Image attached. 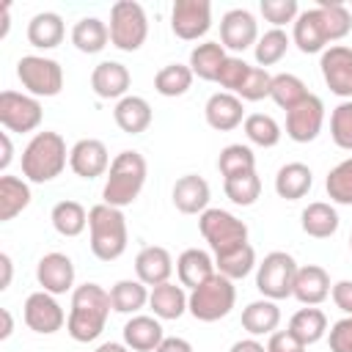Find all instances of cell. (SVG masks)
Returning a JSON list of instances; mask_svg holds the SVG:
<instances>
[{
    "mask_svg": "<svg viewBox=\"0 0 352 352\" xmlns=\"http://www.w3.org/2000/svg\"><path fill=\"white\" fill-rule=\"evenodd\" d=\"M110 292L102 289L99 283H80L72 292V305H69V319H66V333L77 344L96 341L107 324L110 316Z\"/></svg>",
    "mask_w": 352,
    "mask_h": 352,
    "instance_id": "cell-1",
    "label": "cell"
},
{
    "mask_svg": "<svg viewBox=\"0 0 352 352\" xmlns=\"http://www.w3.org/2000/svg\"><path fill=\"white\" fill-rule=\"evenodd\" d=\"M69 151L72 148H66V140L60 132H52V129L36 132L22 148V176L30 184L52 182L55 176L63 173L69 162Z\"/></svg>",
    "mask_w": 352,
    "mask_h": 352,
    "instance_id": "cell-2",
    "label": "cell"
},
{
    "mask_svg": "<svg viewBox=\"0 0 352 352\" xmlns=\"http://www.w3.org/2000/svg\"><path fill=\"white\" fill-rule=\"evenodd\" d=\"M146 176H148V165H146V157L140 151H118L110 162V170H107V179H104V190H102V204H110V206H129L138 201L143 184H146Z\"/></svg>",
    "mask_w": 352,
    "mask_h": 352,
    "instance_id": "cell-3",
    "label": "cell"
},
{
    "mask_svg": "<svg viewBox=\"0 0 352 352\" xmlns=\"http://www.w3.org/2000/svg\"><path fill=\"white\" fill-rule=\"evenodd\" d=\"M88 234H91V253L99 261L121 258L129 242L126 217L118 206L110 204H96L88 209Z\"/></svg>",
    "mask_w": 352,
    "mask_h": 352,
    "instance_id": "cell-4",
    "label": "cell"
},
{
    "mask_svg": "<svg viewBox=\"0 0 352 352\" xmlns=\"http://www.w3.org/2000/svg\"><path fill=\"white\" fill-rule=\"evenodd\" d=\"M234 302H236V286H234V280H228L226 275L214 272L206 283H201L198 289L190 292L187 311L198 322H217V319H223V316L231 314Z\"/></svg>",
    "mask_w": 352,
    "mask_h": 352,
    "instance_id": "cell-5",
    "label": "cell"
},
{
    "mask_svg": "<svg viewBox=\"0 0 352 352\" xmlns=\"http://www.w3.org/2000/svg\"><path fill=\"white\" fill-rule=\"evenodd\" d=\"M148 38V16L140 3L118 0L110 8V44L121 52H138Z\"/></svg>",
    "mask_w": 352,
    "mask_h": 352,
    "instance_id": "cell-6",
    "label": "cell"
},
{
    "mask_svg": "<svg viewBox=\"0 0 352 352\" xmlns=\"http://www.w3.org/2000/svg\"><path fill=\"white\" fill-rule=\"evenodd\" d=\"M300 264L294 261L292 253L286 250H272L267 253L258 267H256V289L267 300H286L294 292V278H297Z\"/></svg>",
    "mask_w": 352,
    "mask_h": 352,
    "instance_id": "cell-7",
    "label": "cell"
},
{
    "mask_svg": "<svg viewBox=\"0 0 352 352\" xmlns=\"http://www.w3.org/2000/svg\"><path fill=\"white\" fill-rule=\"evenodd\" d=\"M198 231L214 256L228 253L248 242V226L236 214H231L226 209H214V206H209L204 214H198Z\"/></svg>",
    "mask_w": 352,
    "mask_h": 352,
    "instance_id": "cell-8",
    "label": "cell"
},
{
    "mask_svg": "<svg viewBox=\"0 0 352 352\" xmlns=\"http://www.w3.org/2000/svg\"><path fill=\"white\" fill-rule=\"evenodd\" d=\"M16 77L25 94L36 99L58 96L63 88V69L55 58H47V55H22L16 60Z\"/></svg>",
    "mask_w": 352,
    "mask_h": 352,
    "instance_id": "cell-9",
    "label": "cell"
},
{
    "mask_svg": "<svg viewBox=\"0 0 352 352\" xmlns=\"http://www.w3.org/2000/svg\"><path fill=\"white\" fill-rule=\"evenodd\" d=\"M41 118L44 110L36 96L11 88L0 94V124L6 132H19V135L36 132L41 126Z\"/></svg>",
    "mask_w": 352,
    "mask_h": 352,
    "instance_id": "cell-10",
    "label": "cell"
},
{
    "mask_svg": "<svg viewBox=\"0 0 352 352\" xmlns=\"http://www.w3.org/2000/svg\"><path fill=\"white\" fill-rule=\"evenodd\" d=\"M212 28V3L209 0H176L170 8V30L182 41H198Z\"/></svg>",
    "mask_w": 352,
    "mask_h": 352,
    "instance_id": "cell-11",
    "label": "cell"
},
{
    "mask_svg": "<svg viewBox=\"0 0 352 352\" xmlns=\"http://www.w3.org/2000/svg\"><path fill=\"white\" fill-rule=\"evenodd\" d=\"M22 316H25V324L38 333V336H52L58 333L63 324H66V311L60 308V302L55 300V294L38 289L33 294H28L25 305H22Z\"/></svg>",
    "mask_w": 352,
    "mask_h": 352,
    "instance_id": "cell-12",
    "label": "cell"
},
{
    "mask_svg": "<svg viewBox=\"0 0 352 352\" xmlns=\"http://www.w3.org/2000/svg\"><path fill=\"white\" fill-rule=\"evenodd\" d=\"M324 126V102L316 94H308L294 110L286 113V135L294 143H311Z\"/></svg>",
    "mask_w": 352,
    "mask_h": 352,
    "instance_id": "cell-13",
    "label": "cell"
},
{
    "mask_svg": "<svg viewBox=\"0 0 352 352\" xmlns=\"http://www.w3.org/2000/svg\"><path fill=\"white\" fill-rule=\"evenodd\" d=\"M319 69H322L324 85L336 96L352 99V47H346V44L327 47L319 58Z\"/></svg>",
    "mask_w": 352,
    "mask_h": 352,
    "instance_id": "cell-14",
    "label": "cell"
},
{
    "mask_svg": "<svg viewBox=\"0 0 352 352\" xmlns=\"http://www.w3.org/2000/svg\"><path fill=\"white\" fill-rule=\"evenodd\" d=\"M258 41V22L248 8H231L220 19V44L231 52H245Z\"/></svg>",
    "mask_w": 352,
    "mask_h": 352,
    "instance_id": "cell-15",
    "label": "cell"
},
{
    "mask_svg": "<svg viewBox=\"0 0 352 352\" xmlns=\"http://www.w3.org/2000/svg\"><path fill=\"white\" fill-rule=\"evenodd\" d=\"M36 280L44 292H50L55 297L74 292V261L60 250L44 253L36 264Z\"/></svg>",
    "mask_w": 352,
    "mask_h": 352,
    "instance_id": "cell-16",
    "label": "cell"
},
{
    "mask_svg": "<svg viewBox=\"0 0 352 352\" xmlns=\"http://www.w3.org/2000/svg\"><path fill=\"white\" fill-rule=\"evenodd\" d=\"M110 154L107 146L99 138H82L72 146L69 151V168L80 176V179H96L104 176L110 170Z\"/></svg>",
    "mask_w": 352,
    "mask_h": 352,
    "instance_id": "cell-17",
    "label": "cell"
},
{
    "mask_svg": "<svg viewBox=\"0 0 352 352\" xmlns=\"http://www.w3.org/2000/svg\"><path fill=\"white\" fill-rule=\"evenodd\" d=\"M204 118L212 129L217 132H231L239 124H245V102L236 94L228 91H217L206 99L204 104Z\"/></svg>",
    "mask_w": 352,
    "mask_h": 352,
    "instance_id": "cell-18",
    "label": "cell"
},
{
    "mask_svg": "<svg viewBox=\"0 0 352 352\" xmlns=\"http://www.w3.org/2000/svg\"><path fill=\"white\" fill-rule=\"evenodd\" d=\"M292 44H297V50L302 55H316V52L327 50L330 41H327V33H324L322 11L316 6L300 11V16L294 19V25H292Z\"/></svg>",
    "mask_w": 352,
    "mask_h": 352,
    "instance_id": "cell-19",
    "label": "cell"
},
{
    "mask_svg": "<svg viewBox=\"0 0 352 352\" xmlns=\"http://www.w3.org/2000/svg\"><path fill=\"white\" fill-rule=\"evenodd\" d=\"M129 85H132V74L118 60H102L91 72V88L99 99H116L118 102V99L129 96Z\"/></svg>",
    "mask_w": 352,
    "mask_h": 352,
    "instance_id": "cell-20",
    "label": "cell"
},
{
    "mask_svg": "<svg viewBox=\"0 0 352 352\" xmlns=\"http://www.w3.org/2000/svg\"><path fill=\"white\" fill-rule=\"evenodd\" d=\"M170 198H173V206L182 214H204L209 209L212 190H209V182L204 176L184 173V176L176 179V184L170 190Z\"/></svg>",
    "mask_w": 352,
    "mask_h": 352,
    "instance_id": "cell-21",
    "label": "cell"
},
{
    "mask_svg": "<svg viewBox=\"0 0 352 352\" xmlns=\"http://www.w3.org/2000/svg\"><path fill=\"white\" fill-rule=\"evenodd\" d=\"M173 256L168 253V248L162 245H146L138 256H135V275L140 283H146L148 289L168 283L173 275Z\"/></svg>",
    "mask_w": 352,
    "mask_h": 352,
    "instance_id": "cell-22",
    "label": "cell"
},
{
    "mask_svg": "<svg viewBox=\"0 0 352 352\" xmlns=\"http://www.w3.org/2000/svg\"><path fill=\"white\" fill-rule=\"evenodd\" d=\"M330 289H333V283H330L327 270L319 264H305L297 270L292 297L300 300L302 305H319L330 297Z\"/></svg>",
    "mask_w": 352,
    "mask_h": 352,
    "instance_id": "cell-23",
    "label": "cell"
},
{
    "mask_svg": "<svg viewBox=\"0 0 352 352\" xmlns=\"http://www.w3.org/2000/svg\"><path fill=\"white\" fill-rule=\"evenodd\" d=\"M214 256H209L206 250L201 248H187L179 253L176 258V275H179V283L184 289H198L201 283H206L212 275H214Z\"/></svg>",
    "mask_w": 352,
    "mask_h": 352,
    "instance_id": "cell-24",
    "label": "cell"
},
{
    "mask_svg": "<svg viewBox=\"0 0 352 352\" xmlns=\"http://www.w3.org/2000/svg\"><path fill=\"white\" fill-rule=\"evenodd\" d=\"M162 319L157 316H146V314H135L126 324H124V344L132 352H154L162 341H165V330L160 324Z\"/></svg>",
    "mask_w": 352,
    "mask_h": 352,
    "instance_id": "cell-25",
    "label": "cell"
},
{
    "mask_svg": "<svg viewBox=\"0 0 352 352\" xmlns=\"http://www.w3.org/2000/svg\"><path fill=\"white\" fill-rule=\"evenodd\" d=\"M113 118H116V124H118L121 132H126V135H140V132H146V129L151 126L154 113H151V104H148L143 96L129 94V96H124V99L116 102Z\"/></svg>",
    "mask_w": 352,
    "mask_h": 352,
    "instance_id": "cell-26",
    "label": "cell"
},
{
    "mask_svg": "<svg viewBox=\"0 0 352 352\" xmlns=\"http://www.w3.org/2000/svg\"><path fill=\"white\" fill-rule=\"evenodd\" d=\"M280 324V308L275 300H253L242 308V327L248 336L258 338V336H272Z\"/></svg>",
    "mask_w": 352,
    "mask_h": 352,
    "instance_id": "cell-27",
    "label": "cell"
},
{
    "mask_svg": "<svg viewBox=\"0 0 352 352\" xmlns=\"http://www.w3.org/2000/svg\"><path fill=\"white\" fill-rule=\"evenodd\" d=\"M66 36L63 16L55 11H38L28 22V41L36 50H55Z\"/></svg>",
    "mask_w": 352,
    "mask_h": 352,
    "instance_id": "cell-28",
    "label": "cell"
},
{
    "mask_svg": "<svg viewBox=\"0 0 352 352\" xmlns=\"http://www.w3.org/2000/svg\"><path fill=\"white\" fill-rule=\"evenodd\" d=\"M314 187V173L305 162H286L275 173V192L283 201H300Z\"/></svg>",
    "mask_w": 352,
    "mask_h": 352,
    "instance_id": "cell-29",
    "label": "cell"
},
{
    "mask_svg": "<svg viewBox=\"0 0 352 352\" xmlns=\"http://www.w3.org/2000/svg\"><path fill=\"white\" fill-rule=\"evenodd\" d=\"M187 300L190 294L184 292V286L173 280L160 283L148 292V308L157 319H179L182 314H187Z\"/></svg>",
    "mask_w": 352,
    "mask_h": 352,
    "instance_id": "cell-30",
    "label": "cell"
},
{
    "mask_svg": "<svg viewBox=\"0 0 352 352\" xmlns=\"http://www.w3.org/2000/svg\"><path fill=\"white\" fill-rule=\"evenodd\" d=\"M300 226H302V231H305L308 236H314V239H330V236L338 231L341 217H338V212H336L333 204H327V201H314V204H308V206L302 209Z\"/></svg>",
    "mask_w": 352,
    "mask_h": 352,
    "instance_id": "cell-31",
    "label": "cell"
},
{
    "mask_svg": "<svg viewBox=\"0 0 352 352\" xmlns=\"http://www.w3.org/2000/svg\"><path fill=\"white\" fill-rule=\"evenodd\" d=\"M30 182L19 179V176H0V223L14 220L16 214H22L30 206Z\"/></svg>",
    "mask_w": 352,
    "mask_h": 352,
    "instance_id": "cell-32",
    "label": "cell"
},
{
    "mask_svg": "<svg viewBox=\"0 0 352 352\" xmlns=\"http://www.w3.org/2000/svg\"><path fill=\"white\" fill-rule=\"evenodd\" d=\"M226 58H228V52H226V47L220 41H201V44L192 47L187 66H190V72L195 77H201L206 82H217V74H220Z\"/></svg>",
    "mask_w": 352,
    "mask_h": 352,
    "instance_id": "cell-33",
    "label": "cell"
},
{
    "mask_svg": "<svg viewBox=\"0 0 352 352\" xmlns=\"http://www.w3.org/2000/svg\"><path fill=\"white\" fill-rule=\"evenodd\" d=\"M286 330H289L294 338H300L305 346H311V344H316V341H322V338L327 336V316H324L322 308L305 305V308H300V311L292 314Z\"/></svg>",
    "mask_w": 352,
    "mask_h": 352,
    "instance_id": "cell-34",
    "label": "cell"
},
{
    "mask_svg": "<svg viewBox=\"0 0 352 352\" xmlns=\"http://www.w3.org/2000/svg\"><path fill=\"white\" fill-rule=\"evenodd\" d=\"M107 41H110V25L102 22L99 16H82L72 28V44L85 55L102 52Z\"/></svg>",
    "mask_w": 352,
    "mask_h": 352,
    "instance_id": "cell-35",
    "label": "cell"
},
{
    "mask_svg": "<svg viewBox=\"0 0 352 352\" xmlns=\"http://www.w3.org/2000/svg\"><path fill=\"white\" fill-rule=\"evenodd\" d=\"M148 286L140 283L138 278H124V280H116L110 286V302H113V311L116 314H138L143 305H148Z\"/></svg>",
    "mask_w": 352,
    "mask_h": 352,
    "instance_id": "cell-36",
    "label": "cell"
},
{
    "mask_svg": "<svg viewBox=\"0 0 352 352\" xmlns=\"http://www.w3.org/2000/svg\"><path fill=\"white\" fill-rule=\"evenodd\" d=\"M50 220L60 236H80L88 228V209L80 201H58L50 212Z\"/></svg>",
    "mask_w": 352,
    "mask_h": 352,
    "instance_id": "cell-37",
    "label": "cell"
},
{
    "mask_svg": "<svg viewBox=\"0 0 352 352\" xmlns=\"http://www.w3.org/2000/svg\"><path fill=\"white\" fill-rule=\"evenodd\" d=\"M256 267H258V261H256V250H253L250 242H245V245H239V248H234V250H228V253L214 256V270H217L220 275H226L228 280H242V278H248Z\"/></svg>",
    "mask_w": 352,
    "mask_h": 352,
    "instance_id": "cell-38",
    "label": "cell"
},
{
    "mask_svg": "<svg viewBox=\"0 0 352 352\" xmlns=\"http://www.w3.org/2000/svg\"><path fill=\"white\" fill-rule=\"evenodd\" d=\"M192 77L195 74L190 72V66H184V63H168V66H162L154 74V91L160 96H168V99L184 96L190 91V85H192Z\"/></svg>",
    "mask_w": 352,
    "mask_h": 352,
    "instance_id": "cell-39",
    "label": "cell"
},
{
    "mask_svg": "<svg viewBox=\"0 0 352 352\" xmlns=\"http://www.w3.org/2000/svg\"><path fill=\"white\" fill-rule=\"evenodd\" d=\"M311 91L305 88V82L297 77V74H289V72H280V74H272V91H270V99L280 107V110H294Z\"/></svg>",
    "mask_w": 352,
    "mask_h": 352,
    "instance_id": "cell-40",
    "label": "cell"
},
{
    "mask_svg": "<svg viewBox=\"0 0 352 352\" xmlns=\"http://www.w3.org/2000/svg\"><path fill=\"white\" fill-rule=\"evenodd\" d=\"M289 47H292V36H289L286 30H280V28H270V30H264V33L258 36V41H256V47H253L256 63H258L261 69H267V66L278 63V60L289 52Z\"/></svg>",
    "mask_w": 352,
    "mask_h": 352,
    "instance_id": "cell-41",
    "label": "cell"
},
{
    "mask_svg": "<svg viewBox=\"0 0 352 352\" xmlns=\"http://www.w3.org/2000/svg\"><path fill=\"white\" fill-rule=\"evenodd\" d=\"M316 8L322 11V22H324V33H327V41L333 47V41H341L349 36L352 30V14L344 3L338 0H319Z\"/></svg>",
    "mask_w": 352,
    "mask_h": 352,
    "instance_id": "cell-42",
    "label": "cell"
},
{
    "mask_svg": "<svg viewBox=\"0 0 352 352\" xmlns=\"http://www.w3.org/2000/svg\"><path fill=\"white\" fill-rule=\"evenodd\" d=\"M242 129H245V138L250 143L261 146V148L278 146L280 143V135H283L280 132V124L272 116H267V113H250V116H245Z\"/></svg>",
    "mask_w": 352,
    "mask_h": 352,
    "instance_id": "cell-43",
    "label": "cell"
},
{
    "mask_svg": "<svg viewBox=\"0 0 352 352\" xmlns=\"http://www.w3.org/2000/svg\"><path fill=\"white\" fill-rule=\"evenodd\" d=\"M223 190H226V198L236 206H253L261 195V179L256 170H248V173H236V176H228L223 179Z\"/></svg>",
    "mask_w": 352,
    "mask_h": 352,
    "instance_id": "cell-44",
    "label": "cell"
},
{
    "mask_svg": "<svg viewBox=\"0 0 352 352\" xmlns=\"http://www.w3.org/2000/svg\"><path fill=\"white\" fill-rule=\"evenodd\" d=\"M217 170L223 179L228 176H236V173H248V170H256V154L250 146L245 143H228L220 157H217Z\"/></svg>",
    "mask_w": 352,
    "mask_h": 352,
    "instance_id": "cell-45",
    "label": "cell"
},
{
    "mask_svg": "<svg viewBox=\"0 0 352 352\" xmlns=\"http://www.w3.org/2000/svg\"><path fill=\"white\" fill-rule=\"evenodd\" d=\"M324 190H327V195H330L333 204L352 206V157L341 160L336 168L327 170Z\"/></svg>",
    "mask_w": 352,
    "mask_h": 352,
    "instance_id": "cell-46",
    "label": "cell"
},
{
    "mask_svg": "<svg viewBox=\"0 0 352 352\" xmlns=\"http://www.w3.org/2000/svg\"><path fill=\"white\" fill-rule=\"evenodd\" d=\"M330 138L338 148L352 151V99H341L330 113Z\"/></svg>",
    "mask_w": 352,
    "mask_h": 352,
    "instance_id": "cell-47",
    "label": "cell"
},
{
    "mask_svg": "<svg viewBox=\"0 0 352 352\" xmlns=\"http://www.w3.org/2000/svg\"><path fill=\"white\" fill-rule=\"evenodd\" d=\"M270 91H272V74L261 66H250V72H248L242 88L236 91V96L242 102H258V99H267Z\"/></svg>",
    "mask_w": 352,
    "mask_h": 352,
    "instance_id": "cell-48",
    "label": "cell"
},
{
    "mask_svg": "<svg viewBox=\"0 0 352 352\" xmlns=\"http://www.w3.org/2000/svg\"><path fill=\"white\" fill-rule=\"evenodd\" d=\"M258 11H261V16L272 25V28H280L283 30V25H294V19L300 16V6H297V0H261L258 3Z\"/></svg>",
    "mask_w": 352,
    "mask_h": 352,
    "instance_id": "cell-49",
    "label": "cell"
},
{
    "mask_svg": "<svg viewBox=\"0 0 352 352\" xmlns=\"http://www.w3.org/2000/svg\"><path fill=\"white\" fill-rule=\"evenodd\" d=\"M248 72H250V63H248L245 58L228 55L226 63H223V69H220V74H217V85H220L223 91H228V94H236V91L242 88Z\"/></svg>",
    "mask_w": 352,
    "mask_h": 352,
    "instance_id": "cell-50",
    "label": "cell"
},
{
    "mask_svg": "<svg viewBox=\"0 0 352 352\" xmlns=\"http://www.w3.org/2000/svg\"><path fill=\"white\" fill-rule=\"evenodd\" d=\"M327 344L330 352H352V316L333 322V327L327 330Z\"/></svg>",
    "mask_w": 352,
    "mask_h": 352,
    "instance_id": "cell-51",
    "label": "cell"
},
{
    "mask_svg": "<svg viewBox=\"0 0 352 352\" xmlns=\"http://www.w3.org/2000/svg\"><path fill=\"white\" fill-rule=\"evenodd\" d=\"M267 352H305V344L294 338L289 330H275L267 341Z\"/></svg>",
    "mask_w": 352,
    "mask_h": 352,
    "instance_id": "cell-52",
    "label": "cell"
},
{
    "mask_svg": "<svg viewBox=\"0 0 352 352\" xmlns=\"http://www.w3.org/2000/svg\"><path fill=\"white\" fill-rule=\"evenodd\" d=\"M330 297H333L336 308H338L344 316H352V280H338V283H333Z\"/></svg>",
    "mask_w": 352,
    "mask_h": 352,
    "instance_id": "cell-53",
    "label": "cell"
},
{
    "mask_svg": "<svg viewBox=\"0 0 352 352\" xmlns=\"http://www.w3.org/2000/svg\"><path fill=\"white\" fill-rule=\"evenodd\" d=\"M154 352H192V344L187 338H179V336H165V341Z\"/></svg>",
    "mask_w": 352,
    "mask_h": 352,
    "instance_id": "cell-54",
    "label": "cell"
},
{
    "mask_svg": "<svg viewBox=\"0 0 352 352\" xmlns=\"http://www.w3.org/2000/svg\"><path fill=\"white\" fill-rule=\"evenodd\" d=\"M0 146H3V154H0V170L6 173L11 160H14V146H11V132H0Z\"/></svg>",
    "mask_w": 352,
    "mask_h": 352,
    "instance_id": "cell-55",
    "label": "cell"
},
{
    "mask_svg": "<svg viewBox=\"0 0 352 352\" xmlns=\"http://www.w3.org/2000/svg\"><path fill=\"white\" fill-rule=\"evenodd\" d=\"M228 352H267V346H264L258 338L250 336V338H239V341H234Z\"/></svg>",
    "mask_w": 352,
    "mask_h": 352,
    "instance_id": "cell-56",
    "label": "cell"
},
{
    "mask_svg": "<svg viewBox=\"0 0 352 352\" xmlns=\"http://www.w3.org/2000/svg\"><path fill=\"white\" fill-rule=\"evenodd\" d=\"M0 270H3L0 289H8V286H11V275H14V261H11L8 253H0Z\"/></svg>",
    "mask_w": 352,
    "mask_h": 352,
    "instance_id": "cell-57",
    "label": "cell"
},
{
    "mask_svg": "<svg viewBox=\"0 0 352 352\" xmlns=\"http://www.w3.org/2000/svg\"><path fill=\"white\" fill-rule=\"evenodd\" d=\"M0 316H3L0 341H6V338H11V333H14V319H11V311H8V308H3V311H0Z\"/></svg>",
    "mask_w": 352,
    "mask_h": 352,
    "instance_id": "cell-58",
    "label": "cell"
},
{
    "mask_svg": "<svg viewBox=\"0 0 352 352\" xmlns=\"http://www.w3.org/2000/svg\"><path fill=\"white\" fill-rule=\"evenodd\" d=\"M94 352H132L124 341H104V344H99Z\"/></svg>",
    "mask_w": 352,
    "mask_h": 352,
    "instance_id": "cell-59",
    "label": "cell"
},
{
    "mask_svg": "<svg viewBox=\"0 0 352 352\" xmlns=\"http://www.w3.org/2000/svg\"><path fill=\"white\" fill-rule=\"evenodd\" d=\"M8 14H11V6H0V22H3V30H0V38H6V33H8Z\"/></svg>",
    "mask_w": 352,
    "mask_h": 352,
    "instance_id": "cell-60",
    "label": "cell"
},
{
    "mask_svg": "<svg viewBox=\"0 0 352 352\" xmlns=\"http://www.w3.org/2000/svg\"><path fill=\"white\" fill-rule=\"evenodd\" d=\"M349 250H352V234H349Z\"/></svg>",
    "mask_w": 352,
    "mask_h": 352,
    "instance_id": "cell-61",
    "label": "cell"
}]
</instances>
